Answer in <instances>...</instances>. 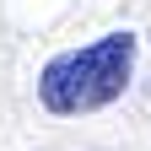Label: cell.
<instances>
[{"mask_svg":"<svg viewBox=\"0 0 151 151\" xmlns=\"http://www.w3.org/2000/svg\"><path fill=\"white\" fill-rule=\"evenodd\" d=\"M135 32H103L81 49H65L38 70V103L54 119L76 113H97L113 97H124L129 76H135Z\"/></svg>","mask_w":151,"mask_h":151,"instance_id":"obj_1","label":"cell"}]
</instances>
